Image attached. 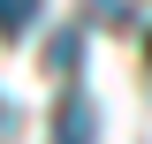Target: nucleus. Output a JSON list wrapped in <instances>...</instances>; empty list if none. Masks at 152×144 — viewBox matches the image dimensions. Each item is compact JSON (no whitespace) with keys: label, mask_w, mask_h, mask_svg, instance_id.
<instances>
[{"label":"nucleus","mask_w":152,"mask_h":144,"mask_svg":"<svg viewBox=\"0 0 152 144\" xmlns=\"http://www.w3.org/2000/svg\"><path fill=\"white\" fill-rule=\"evenodd\" d=\"M53 144H99V121H91V99H84V91H61V106H53Z\"/></svg>","instance_id":"obj_1"},{"label":"nucleus","mask_w":152,"mask_h":144,"mask_svg":"<svg viewBox=\"0 0 152 144\" xmlns=\"http://www.w3.org/2000/svg\"><path fill=\"white\" fill-rule=\"evenodd\" d=\"M31 15H38V0H0V31H8V38H15Z\"/></svg>","instance_id":"obj_2"}]
</instances>
